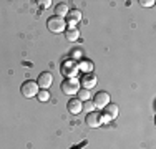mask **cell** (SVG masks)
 I'll list each match as a JSON object with an SVG mask.
<instances>
[{"instance_id": "9c48e42d", "label": "cell", "mask_w": 156, "mask_h": 149, "mask_svg": "<svg viewBox=\"0 0 156 149\" xmlns=\"http://www.w3.org/2000/svg\"><path fill=\"white\" fill-rule=\"evenodd\" d=\"M80 86L85 89H91L93 86H96V76L93 73H85L80 80Z\"/></svg>"}, {"instance_id": "7c38bea8", "label": "cell", "mask_w": 156, "mask_h": 149, "mask_svg": "<svg viewBox=\"0 0 156 149\" xmlns=\"http://www.w3.org/2000/svg\"><path fill=\"white\" fill-rule=\"evenodd\" d=\"M81 20V13H80V10H70L68 15H66V22H68L70 25H75L76 22H80Z\"/></svg>"}, {"instance_id": "5b68a950", "label": "cell", "mask_w": 156, "mask_h": 149, "mask_svg": "<svg viewBox=\"0 0 156 149\" xmlns=\"http://www.w3.org/2000/svg\"><path fill=\"white\" fill-rule=\"evenodd\" d=\"M87 124L90 126V128H100L101 124H105V121H103V114L98 113V111H91V113L87 114Z\"/></svg>"}, {"instance_id": "5bb4252c", "label": "cell", "mask_w": 156, "mask_h": 149, "mask_svg": "<svg viewBox=\"0 0 156 149\" xmlns=\"http://www.w3.org/2000/svg\"><path fill=\"white\" fill-rule=\"evenodd\" d=\"M76 95H78V99H80L81 103L88 101V99H90V96H91L90 95V89H85V88H80V91H78Z\"/></svg>"}, {"instance_id": "8992f818", "label": "cell", "mask_w": 156, "mask_h": 149, "mask_svg": "<svg viewBox=\"0 0 156 149\" xmlns=\"http://www.w3.org/2000/svg\"><path fill=\"white\" fill-rule=\"evenodd\" d=\"M37 85H38L40 89H48L53 85V74L48 73V71H43L38 74V80H37Z\"/></svg>"}, {"instance_id": "3957f363", "label": "cell", "mask_w": 156, "mask_h": 149, "mask_svg": "<svg viewBox=\"0 0 156 149\" xmlns=\"http://www.w3.org/2000/svg\"><path fill=\"white\" fill-rule=\"evenodd\" d=\"M60 71L63 73V76H66V78H76L78 71H80V65H78L75 60H66V61L62 63Z\"/></svg>"}, {"instance_id": "30bf717a", "label": "cell", "mask_w": 156, "mask_h": 149, "mask_svg": "<svg viewBox=\"0 0 156 149\" xmlns=\"http://www.w3.org/2000/svg\"><path fill=\"white\" fill-rule=\"evenodd\" d=\"M66 109H68L72 114H80L81 111H83V103H81L78 98H72V99H68V103H66Z\"/></svg>"}, {"instance_id": "ba28073f", "label": "cell", "mask_w": 156, "mask_h": 149, "mask_svg": "<svg viewBox=\"0 0 156 149\" xmlns=\"http://www.w3.org/2000/svg\"><path fill=\"white\" fill-rule=\"evenodd\" d=\"M118 113H120V108H118L116 104H113V103L106 104L105 106V114H103V121L106 123V121H110V119H116Z\"/></svg>"}, {"instance_id": "e0dca14e", "label": "cell", "mask_w": 156, "mask_h": 149, "mask_svg": "<svg viewBox=\"0 0 156 149\" xmlns=\"http://www.w3.org/2000/svg\"><path fill=\"white\" fill-rule=\"evenodd\" d=\"M141 7H153L154 5V0H141Z\"/></svg>"}, {"instance_id": "277c9868", "label": "cell", "mask_w": 156, "mask_h": 149, "mask_svg": "<svg viewBox=\"0 0 156 149\" xmlns=\"http://www.w3.org/2000/svg\"><path fill=\"white\" fill-rule=\"evenodd\" d=\"M38 91H40V88L37 85V81H32V80H27L20 88L22 96H25V98H33V96L38 95Z\"/></svg>"}, {"instance_id": "ac0fdd59", "label": "cell", "mask_w": 156, "mask_h": 149, "mask_svg": "<svg viewBox=\"0 0 156 149\" xmlns=\"http://www.w3.org/2000/svg\"><path fill=\"white\" fill-rule=\"evenodd\" d=\"M38 5H42L43 9H48V7L51 5V2H50V0H40V2H38Z\"/></svg>"}, {"instance_id": "6da1fadb", "label": "cell", "mask_w": 156, "mask_h": 149, "mask_svg": "<svg viewBox=\"0 0 156 149\" xmlns=\"http://www.w3.org/2000/svg\"><path fill=\"white\" fill-rule=\"evenodd\" d=\"M80 80H76V78H66L62 83V93L66 96H75L80 91Z\"/></svg>"}, {"instance_id": "7a4b0ae2", "label": "cell", "mask_w": 156, "mask_h": 149, "mask_svg": "<svg viewBox=\"0 0 156 149\" xmlns=\"http://www.w3.org/2000/svg\"><path fill=\"white\" fill-rule=\"evenodd\" d=\"M47 28L50 30L51 33H62V32H65V28H66V20L65 18H62V17H50L47 20Z\"/></svg>"}, {"instance_id": "8fae6325", "label": "cell", "mask_w": 156, "mask_h": 149, "mask_svg": "<svg viewBox=\"0 0 156 149\" xmlns=\"http://www.w3.org/2000/svg\"><path fill=\"white\" fill-rule=\"evenodd\" d=\"M65 38L68 40V42H76L78 38H80V30L75 28V27H70L65 30Z\"/></svg>"}, {"instance_id": "2e32d148", "label": "cell", "mask_w": 156, "mask_h": 149, "mask_svg": "<svg viewBox=\"0 0 156 149\" xmlns=\"http://www.w3.org/2000/svg\"><path fill=\"white\" fill-rule=\"evenodd\" d=\"M83 109H88L91 113V111L95 109V104H93V101H90V99H88V101H83Z\"/></svg>"}, {"instance_id": "9a60e30c", "label": "cell", "mask_w": 156, "mask_h": 149, "mask_svg": "<svg viewBox=\"0 0 156 149\" xmlns=\"http://www.w3.org/2000/svg\"><path fill=\"white\" fill-rule=\"evenodd\" d=\"M37 98H38V101L47 103L48 99H50V93H48L47 89H40V91H38V95H37Z\"/></svg>"}, {"instance_id": "4fadbf2b", "label": "cell", "mask_w": 156, "mask_h": 149, "mask_svg": "<svg viewBox=\"0 0 156 149\" xmlns=\"http://www.w3.org/2000/svg\"><path fill=\"white\" fill-rule=\"evenodd\" d=\"M68 12H70V10H68V7H66V3H58V5L57 7H55V13H57V17H66V15H68Z\"/></svg>"}, {"instance_id": "52a82bcc", "label": "cell", "mask_w": 156, "mask_h": 149, "mask_svg": "<svg viewBox=\"0 0 156 149\" xmlns=\"http://www.w3.org/2000/svg\"><path fill=\"white\" fill-rule=\"evenodd\" d=\"M93 104H95V108L103 109L106 104H110V95L106 91H98L95 95V98H93Z\"/></svg>"}]
</instances>
